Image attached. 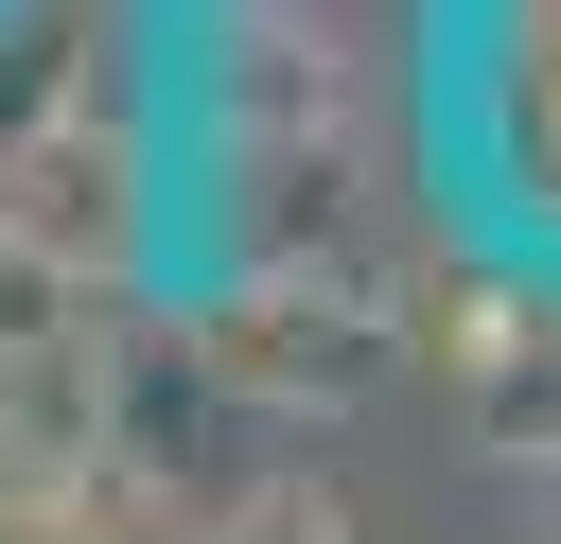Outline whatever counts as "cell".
Segmentation results:
<instances>
[{"mask_svg": "<svg viewBox=\"0 0 561 544\" xmlns=\"http://www.w3.org/2000/svg\"><path fill=\"white\" fill-rule=\"evenodd\" d=\"M403 175L421 228L561 316V0H421L403 18Z\"/></svg>", "mask_w": 561, "mask_h": 544, "instance_id": "1", "label": "cell"}]
</instances>
